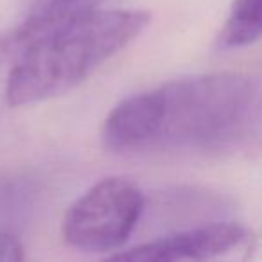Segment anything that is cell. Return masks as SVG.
Here are the masks:
<instances>
[{"instance_id":"6da1fadb","label":"cell","mask_w":262,"mask_h":262,"mask_svg":"<svg viewBox=\"0 0 262 262\" xmlns=\"http://www.w3.org/2000/svg\"><path fill=\"white\" fill-rule=\"evenodd\" d=\"M255 95L239 72L182 77L120 101L102 122L101 142L124 157L219 146L246 126Z\"/></svg>"},{"instance_id":"7a4b0ae2","label":"cell","mask_w":262,"mask_h":262,"mask_svg":"<svg viewBox=\"0 0 262 262\" xmlns=\"http://www.w3.org/2000/svg\"><path fill=\"white\" fill-rule=\"evenodd\" d=\"M149 22V11L101 8L36 38L9 67L4 92L8 106H33L79 86Z\"/></svg>"},{"instance_id":"3957f363","label":"cell","mask_w":262,"mask_h":262,"mask_svg":"<svg viewBox=\"0 0 262 262\" xmlns=\"http://www.w3.org/2000/svg\"><path fill=\"white\" fill-rule=\"evenodd\" d=\"M142 210V190L131 180L110 176L67 208L61 223L63 239L81 251L117 250L129 239Z\"/></svg>"},{"instance_id":"277c9868","label":"cell","mask_w":262,"mask_h":262,"mask_svg":"<svg viewBox=\"0 0 262 262\" xmlns=\"http://www.w3.org/2000/svg\"><path fill=\"white\" fill-rule=\"evenodd\" d=\"M257 250L251 228L215 221L120 251L102 262H250Z\"/></svg>"},{"instance_id":"5b68a950","label":"cell","mask_w":262,"mask_h":262,"mask_svg":"<svg viewBox=\"0 0 262 262\" xmlns=\"http://www.w3.org/2000/svg\"><path fill=\"white\" fill-rule=\"evenodd\" d=\"M262 38V0H233L215 38L221 51H233Z\"/></svg>"},{"instance_id":"8992f818","label":"cell","mask_w":262,"mask_h":262,"mask_svg":"<svg viewBox=\"0 0 262 262\" xmlns=\"http://www.w3.org/2000/svg\"><path fill=\"white\" fill-rule=\"evenodd\" d=\"M0 262H26L20 239L4 230H0Z\"/></svg>"},{"instance_id":"52a82bcc","label":"cell","mask_w":262,"mask_h":262,"mask_svg":"<svg viewBox=\"0 0 262 262\" xmlns=\"http://www.w3.org/2000/svg\"><path fill=\"white\" fill-rule=\"evenodd\" d=\"M47 2H51V0H27V4H29V11L31 9L40 8V6H45Z\"/></svg>"}]
</instances>
